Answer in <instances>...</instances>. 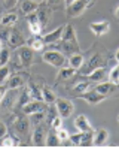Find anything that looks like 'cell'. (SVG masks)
<instances>
[{"label":"cell","instance_id":"1","mask_svg":"<svg viewBox=\"0 0 119 148\" xmlns=\"http://www.w3.org/2000/svg\"><path fill=\"white\" fill-rule=\"evenodd\" d=\"M61 48H63V54H74L79 53V40H78V34H76V29L72 24H66L64 25V32L61 36Z\"/></svg>","mask_w":119,"mask_h":148},{"label":"cell","instance_id":"2","mask_svg":"<svg viewBox=\"0 0 119 148\" xmlns=\"http://www.w3.org/2000/svg\"><path fill=\"white\" fill-rule=\"evenodd\" d=\"M15 57H16V63H18L20 67L28 69L34 63V51L30 47H22V45L16 48V53H15Z\"/></svg>","mask_w":119,"mask_h":148},{"label":"cell","instance_id":"3","mask_svg":"<svg viewBox=\"0 0 119 148\" xmlns=\"http://www.w3.org/2000/svg\"><path fill=\"white\" fill-rule=\"evenodd\" d=\"M42 60H43V63H48L51 66H54L57 69L66 66L67 63V58L63 53H60L57 49H49V51H45L43 56H42Z\"/></svg>","mask_w":119,"mask_h":148},{"label":"cell","instance_id":"4","mask_svg":"<svg viewBox=\"0 0 119 148\" xmlns=\"http://www.w3.org/2000/svg\"><path fill=\"white\" fill-rule=\"evenodd\" d=\"M94 2H95V0H74L73 3H70L69 6L66 8V9H67V16H70V18H76V16L82 15L89 6L94 5Z\"/></svg>","mask_w":119,"mask_h":148},{"label":"cell","instance_id":"5","mask_svg":"<svg viewBox=\"0 0 119 148\" xmlns=\"http://www.w3.org/2000/svg\"><path fill=\"white\" fill-rule=\"evenodd\" d=\"M55 108H57L58 115L61 117L63 120L72 117V114L74 112L73 102L69 100V99H63V97H57V100H55Z\"/></svg>","mask_w":119,"mask_h":148},{"label":"cell","instance_id":"6","mask_svg":"<svg viewBox=\"0 0 119 148\" xmlns=\"http://www.w3.org/2000/svg\"><path fill=\"white\" fill-rule=\"evenodd\" d=\"M76 97L85 100L89 106H97V105H100L101 102L106 100V96H104V94H100V93L95 91V90H88V91H85V93H82V94H78Z\"/></svg>","mask_w":119,"mask_h":148},{"label":"cell","instance_id":"7","mask_svg":"<svg viewBox=\"0 0 119 148\" xmlns=\"http://www.w3.org/2000/svg\"><path fill=\"white\" fill-rule=\"evenodd\" d=\"M107 64V60L101 56V54H94L89 60H88V63L87 64H82V67L80 69H83L82 71V73H85V75H88L89 72H92L94 69H97V67H101V66H106Z\"/></svg>","mask_w":119,"mask_h":148},{"label":"cell","instance_id":"8","mask_svg":"<svg viewBox=\"0 0 119 148\" xmlns=\"http://www.w3.org/2000/svg\"><path fill=\"white\" fill-rule=\"evenodd\" d=\"M95 91H98L100 94H104L106 97L107 96H118L119 94V84H115V82H100L95 85Z\"/></svg>","mask_w":119,"mask_h":148},{"label":"cell","instance_id":"9","mask_svg":"<svg viewBox=\"0 0 119 148\" xmlns=\"http://www.w3.org/2000/svg\"><path fill=\"white\" fill-rule=\"evenodd\" d=\"M30 126H31L30 118L24 117V115L16 117V118L14 120V130H15V133H16V135H20V136L27 135V133H28V130H30Z\"/></svg>","mask_w":119,"mask_h":148},{"label":"cell","instance_id":"10","mask_svg":"<svg viewBox=\"0 0 119 148\" xmlns=\"http://www.w3.org/2000/svg\"><path fill=\"white\" fill-rule=\"evenodd\" d=\"M6 39H7V43L12 47V48H18L21 45H24L25 43V39L24 36L21 34L20 30H16V29H11L9 32H6Z\"/></svg>","mask_w":119,"mask_h":148},{"label":"cell","instance_id":"11","mask_svg":"<svg viewBox=\"0 0 119 148\" xmlns=\"http://www.w3.org/2000/svg\"><path fill=\"white\" fill-rule=\"evenodd\" d=\"M27 79H28V73H15V75H11L7 78L6 85H7V88H11V90H16L27 82Z\"/></svg>","mask_w":119,"mask_h":148},{"label":"cell","instance_id":"12","mask_svg":"<svg viewBox=\"0 0 119 148\" xmlns=\"http://www.w3.org/2000/svg\"><path fill=\"white\" fill-rule=\"evenodd\" d=\"M21 109H22V112H24L25 115H31V114H34V112L43 111V109H45V102H43V100L31 99L28 103H25Z\"/></svg>","mask_w":119,"mask_h":148},{"label":"cell","instance_id":"13","mask_svg":"<svg viewBox=\"0 0 119 148\" xmlns=\"http://www.w3.org/2000/svg\"><path fill=\"white\" fill-rule=\"evenodd\" d=\"M89 30L95 34V36H104V34L110 30L109 21H94L89 24Z\"/></svg>","mask_w":119,"mask_h":148},{"label":"cell","instance_id":"14","mask_svg":"<svg viewBox=\"0 0 119 148\" xmlns=\"http://www.w3.org/2000/svg\"><path fill=\"white\" fill-rule=\"evenodd\" d=\"M87 76H88V81L89 82H103L106 78H107V69H106V66L97 67L92 72H89Z\"/></svg>","mask_w":119,"mask_h":148},{"label":"cell","instance_id":"15","mask_svg":"<svg viewBox=\"0 0 119 148\" xmlns=\"http://www.w3.org/2000/svg\"><path fill=\"white\" fill-rule=\"evenodd\" d=\"M25 43H27V47H30L33 51H42V49H43V47L46 45L42 34H33L30 39L25 40Z\"/></svg>","mask_w":119,"mask_h":148},{"label":"cell","instance_id":"16","mask_svg":"<svg viewBox=\"0 0 119 148\" xmlns=\"http://www.w3.org/2000/svg\"><path fill=\"white\" fill-rule=\"evenodd\" d=\"M63 32H64V25H60V27H57L55 30L43 34L45 43H57V42H60V39H61V36H63Z\"/></svg>","mask_w":119,"mask_h":148},{"label":"cell","instance_id":"17","mask_svg":"<svg viewBox=\"0 0 119 148\" xmlns=\"http://www.w3.org/2000/svg\"><path fill=\"white\" fill-rule=\"evenodd\" d=\"M74 127L79 130V132H88V130H94L89 123V118L87 115H78V118H74Z\"/></svg>","mask_w":119,"mask_h":148},{"label":"cell","instance_id":"18","mask_svg":"<svg viewBox=\"0 0 119 148\" xmlns=\"http://www.w3.org/2000/svg\"><path fill=\"white\" fill-rule=\"evenodd\" d=\"M76 75V69H73V67H66V66H63V67H60V71H58V73H57V76H55V79L57 81H69V79H72V78Z\"/></svg>","mask_w":119,"mask_h":148},{"label":"cell","instance_id":"19","mask_svg":"<svg viewBox=\"0 0 119 148\" xmlns=\"http://www.w3.org/2000/svg\"><path fill=\"white\" fill-rule=\"evenodd\" d=\"M109 141L107 129H98L97 133H94V147H104Z\"/></svg>","mask_w":119,"mask_h":148},{"label":"cell","instance_id":"20","mask_svg":"<svg viewBox=\"0 0 119 148\" xmlns=\"http://www.w3.org/2000/svg\"><path fill=\"white\" fill-rule=\"evenodd\" d=\"M46 141V133H45V129L42 126H37L34 130H33V144L36 147H42L45 145Z\"/></svg>","mask_w":119,"mask_h":148},{"label":"cell","instance_id":"21","mask_svg":"<svg viewBox=\"0 0 119 148\" xmlns=\"http://www.w3.org/2000/svg\"><path fill=\"white\" fill-rule=\"evenodd\" d=\"M83 63H85V57H83V54H80V53H74V54H70V56H69V66L73 67V69H76V71H79Z\"/></svg>","mask_w":119,"mask_h":148},{"label":"cell","instance_id":"22","mask_svg":"<svg viewBox=\"0 0 119 148\" xmlns=\"http://www.w3.org/2000/svg\"><path fill=\"white\" fill-rule=\"evenodd\" d=\"M39 8V3H36L34 0H22L20 5V9L24 15H28L31 12H36Z\"/></svg>","mask_w":119,"mask_h":148},{"label":"cell","instance_id":"23","mask_svg":"<svg viewBox=\"0 0 119 148\" xmlns=\"http://www.w3.org/2000/svg\"><path fill=\"white\" fill-rule=\"evenodd\" d=\"M37 16H39V21H40V24L42 25H43V27H45V25L46 24H49V20H51V14H52V12H51V9H49V8L48 6H42V8H37Z\"/></svg>","mask_w":119,"mask_h":148},{"label":"cell","instance_id":"24","mask_svg":"<svg viewBox=\"0 0 119 148\" xmlns=\"http://www.w3.org/2000/svg\"><path fill=\"white\" fill-rule=\"evenodd\" d=\"M42 100L45 103H48V105H52L57 100V94L54 93L52 88H49V87L45 85V87H42Z\"/></svg>","mask_w":119,"mask_h":148},{"label":"cell","instance_id":"25","mask_svg":"<svg viewBox=\"0 0 119 148\" xmlns=\"http://www.w3.org/2000/svg\"><path fill=\"white\" fill-rule=\"evenodd\" d=\"M16 21H18V14L16 12H7L0 18V24H2L3 27H12Z\"/></svg>","mask_w":119,"mask_h":148},{"label":"cell","instance_id":"26","mask_svg":"<svg viewBox=\"0 0 119 148\" xmlns=\"http://www.w3.org/2000/svg\"><path fill=\"white\" fill-rule=\"evenodd\" d=\"M94 130H88V132H82V138L79 147H94Z\"/></svg>","mask_w":119,"mask_h":148},{"label":"cell","instance_id":"27","mask_svg":"<svg viewBox=\"0 0 119 148\" xmlns=\"http://www.w3.org/2000/svg\"><path fill=\"white\" fill-rule=\"evenodd\" d=\"M28 93H30V96H31V99H36V100H42V88L37 85V84H34V82H31V84H28V90H27Z\"/></svg>","mask_w":119,"mask_h":148},{"label":"cell","instance_id":"28","mask_svg":"<svg viewBox=\"0 0 119 148\" xmlns=\"http://www.w3.org/2000/svg\"><path fill=\"white\" fill-rule=\"evenodd\" d=\"M18 145V141L16 138L14 136H9V135H5L3 138H0V147H6V148H11V147H16Z\"/></svg>","mask_w":119,"mask_h":148},{"label":"cell","instance_id":"29","mask_svg":"<svg viewBox=\"0 0 119 148\" xmlns=\"http://www.w3.org/2000/svg\"><path fill=\"white\" fill-rule=\"evenodd\" d=\"M89 88H91V82L89 81H80V82H78L73 87V93L78 96V94H82L85 91H88Z\"/></svg>","mask_w":119,"mask_h":148},{"label":"cell","instance_id":"30","mask_svg":"<svg viewBox=\"0 0 119 148\" xmlns=\"http://www.w3.org/2000/svg\"><path fill=\"white\" fill-rule=\"evenodd\" d=\"M60 144H61V141H60V138H58L57 133L51 132V133L46 136L45 145H48V147H60Z\"/></svg>","mask_w":119,"mask_h":148},{"label":"cell","instance_id":"31","mask_svg":"<svg viewBox=\"0 0 119 148\" xmlns=\"http://www.w3.org/2000/svg\"><path fill=\"white\" fill-rule=\"evenodd\" d=\"M109 81L110 82H115V84H119V64L116 63V66H113L112 69L109 71Z\"/></svg>","mask_w":119,"mask_h":148},{"label":"cell","instance_id":"32","mask_svg":"<svg viewBox=\"0 0 119 148\" xmlns=\"http://www.w3.org/2000/svg\"><path fill=\"white\" fill-rule=\"evenodd\" d=\"M9 60H11V51H9V48L2 47V48H0V66L7 64V63H9Z\"/></svg>","mask_w":119,"mask_h":148},{"label":"cell","instance_id":"33","mask_svg":"<svg viewBox=\"0 0 119 148\" xmlns=\"http://www.w3.org/2000/svg\"><path fill=\"white\" fill-rule=\"evenodd\" d=\"M31 100V96H30V93L28 91H24V93H21L20 94V97H18V102H16V108H22L25 103H28Z\"/></svg>","mask_w":119,"mask_h":148},{"label":"cell","instance_id":"34","mask_svg":"<svg viewBox=\"0 0 119 148\" xmlns=\"http://www.w3.org/2000/svg\"><path fill=\"white\" fill-rule=\"evenodd\" d=\"M28 29L31 32V34H42V30H43V25L40 24V21H33V23H27Z\"/></svg>","mask_w":119,"mask_h":148},{"label":"cell","instance_id":"35","mask_svg":"<svg viewBox=\"0 0 119 148\" xmlns=\"http://www.w3.org/2000/svg\"><path fill=\"white\" fill-rule=\"evenodd\" d=\"M9 76H11V67L7 66V64L0 66V82H2V84L6 82Z\"/></svg>","mask_w":119,"mask_h":148},{"label":"cell","instance_id":"36","mask_svg":"<svg viewBox=\"0 0 119 148\" xmlns=\"http://www.w3.org/2000/svg\"><path fill=\"white\" fill-rule=\"evenodd\" d=\"M57 135H58V138H60V141H61V142L69 141V138H70L69 130H67V129H63V127L57 129Z\"/></svg>","mask_w":119,"mask_h":148},{"label":"cell","instance_id":"37","mask_svg":"<svg viewBox=\"0 0 119 148\" xmlns=\"http://www.w3.org/2000/svg\"><path fill=\"white\" fill-rule=\"evenodd\" d=\"M43 117H45V112H43V111L34 112V114H31V120H30V123H33V124H39Z\"/></svg>","mask_w":119,"mask_h":148},{"label":"cell","instance_id":"38","mask_svg":"<svg viewBox=\"0 0 119 148\" xmlns=\"http://www.w3.org/2000/svg\"><path fill=\"white\" fill-rule=\"evenodd\" d=\"M61 124H63V118L60 117V115H57V117H54L52 120H51V123H49V126H51V129H54V130H57V129H60L61 127Z\"/></svg>","mask_w":119,"mask_h":148},{"label":"cell","instance_id":"39","mask_svg":"<svg viewBox=\"0 0 119 148\" xmlns=\"http://www.w3.org/2000/svg\"><path fill=\"white\" fill-rule=\"evenodd\" d=\"M80 138H82V132H79V133H74V135H70V138H69V141H72V144H73V145H76V147H79V142H80Z\"/></svg>","mask_w":119,"mask_h":148},{"label":"cell","instance_id":"40","mask_svg":"<svg viewBox=\"0 0 119 148\" xmlns=\"http://www.w3.org/2000/svg\"><path fill=\"white\" fill-rule=\"evenodd\" d=\"M3 3L6 6V9H12V8L18 3V0H3Z\"/></svg>","mask_w":119,"mask_h":148},{"label":"cell","instance_id":"41","mask_svg":"<svg viewBox=\"0 0 119 148\" xmlns=\"http://www.w3.org/2000/svg\"><path fill=\"white\" fill-rule=\"evenodd\" d=\"M6 91H7V85H5V84H0V102H2V100L5 99Z\"/></svg>","mask_w":119,"mask_h":148},{"label":"cell","instance_id":"42","mask_svg":"<svg viewBox=\"0 0 119 148\" xmlns=\"http://www.w3.org/2000/svg\"><path fill=\"white\" fill-rule=\"evenodd\" d=\"M6 133H7V127L3 121H0V138H3Z\"/></svg>","mask_w":119,"mask_h":148},{"label":"cell","instance_id":"43","mask_svg":"<svg viewBox=\"0 0 119 148\" xmlns=\"http://www.w3.org/2000/svg\"><path fill=\"white\" fill-rule=\"evenodd\" d=\"M113 14H115V16H116V18L119 20V5L115 8V11H113Z\"/></svg>","mask_w":119,"mask_h":148},{"label":"cell","instance_id":"44","mask_svg":"<svg viewBox=\"0 0 119 148\" xmlns=\"http://www.w3.org/2000/svg\"><path fill=\"white\" fill-rule=\"evenodd\" d=\"M46 2H48L49 5H57V3L61 2V0H46Z\"/></svg>","mask_w":119,"mask_h":148},{"label":"cell","instance_id":"45","mask_svg":"<svg viewBox=\"0 0 119 148\" xmlns=\"http://www.w3.org/2000/svg\"><path fill=\"white\" fill-rule=\"evenodd\" d=\"M115 60H116V63L119 64V48H118V51H116V54H115Z\"/></svg>","mask_w":119,"mask_h":148},{"label":"cell","instance_id":"46","mask_svg":"<svg viewBox=\"0 0 119 148\" xmlns=\"http://www.w3.org/2000/svg\"><path fill=\"white\" fill-rule=\"evenodd\" d=\"M73 2H74V0H64V3H66V8L69 6L70 3H73Z\"/></svg>","mask_w":119,"mask_h":148},{"label":"cell","instance_id":"47","mask_svg":"<svg viewBox=\"0 0 119 148\" xmlns=\"http://www.w3.org/2000/svg\"><path fill=\"white\" fill-rule=\"evenodd\" d=\"M34 2H36V3H45L46 0H34Z\"/></svg>","mask_w":119,"mask_h":148},{"label":"cell","instance_id":"48","mask_svg":"<svg viewBox=\"0 0 119 148\" xmlns=\"http://www.w3.org/2000/svg\"><path fill=\"white\" fill-rule=\"evenodd\" d=\"M3 47V42H2V39H0V48H2Z\"/></svg>","mask_w":119,"mask_h":148},{"label":"cell","instance_id":"49","mask_svg":"<svg viewBox=\"0 0 119 148\" xmlns=\"http://www.w3.org/2000/svg\"><path fill=\"white\" fill-rule=\"evenodd\" d=\"M118 121H119V117H118Z\"/></svg>","mask_w":119,"mask_h":148}]
</instances>
